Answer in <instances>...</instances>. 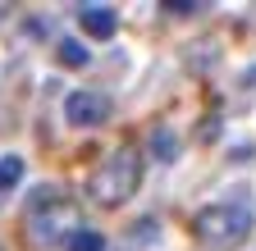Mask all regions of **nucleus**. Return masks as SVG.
<instances>
[{
	"mask_svg": "<svg viewBox=\"0 0 256 251\" xmlns=\"http://www.w3.org/2000/svg\"><path fill=\"white\" fill-rule=\"evenodd\" d=\"M74 219H78V201L64 192V187H55V183H42V187H32L28 192V215H23V242L28 247H37V251H46V247H60L64 238V229H74Z\"/></svg>",
	"mask_w": 256,
	"mask_h": 251,
	"instance_id": "f257e3e1",
	"label": "nucleus"
},
{
	"mask_svg": "<svg viewBox=\"0 0 256 251\" xmlns=\"http://www.w3.org/2000/svg\"><path fill=\"white\" fill-rule=\"evenodd\" d=\"M252 229H256V210L247 201H238V197L234 201H215V206H206L197 219H192L197 242L210 247V251H238L252 238Z\"/></svg>",
	"mask_w": 256,
	"mask_h": 251,
	"instance_id": "f03ea898",
	"label": "nucleus"
},
{
	"mask_svg": "<svg viewBox=\"0 0 256 251\" xmlns=\"http://www.w3.org/2000/svg\"><path fill=\"white\" fill-rule=\"evenodd\" d=\"M138 187H142V151H138V146H119L110 160L92 174L87 192H92L96 206L114 210V206H124L128 197H133Z\"/></svg>",
	"mask_w": 256,
	"mask_h": 251,
	"instance_id": "7ed1b4c3",
	"label": "nucleus"
},
{
	"mask_svg": "<svg viewBox=\"0 0 256 251\" xmlns=\"http://www.w3.org/2000/svg\"><path fill=\"white\" fill-rule=\"evenodd\" d=\"M110 96L106 91H92V87H78L64 96V119L74 123V128H96V123H106L110 119Z\"/></svg>",
	"mask_w": 256,
	"mask_h": 251,
	"instance_id": "20e7f679",
	"label": "nucleus"
},
{
	"mask_svg": "<svg viewBox=\"0 0 256 251\" xmlns=\"http://www.w3.org/2000/svg\"><path fill=\"white\" fill-rule=\"evenodd\" d=\"M78 23L87 27L92 37H101V41H106V37H114V27H119V14H114L110 5H82V9H78Z\"/></svg>",
	"mask_w": 256,
	"mask_h": 251,
	"instance_id": "39448f33",
	"label": "nucleus"
},
{
	"mask_svg": "<svg viewBox=\"0 0 256 251\" xmlns=\"http://www.w3.org/2000/svg\"><path fill=\"white\" fill-rule=\"evenodd\" d=\"M55 59H60L64 69H87L92 55H87V46H82L78 37H60V41H55Z\"/></svg>",
	"mask_w": 256,
	"mask_h": 251,
	"instance_id": "423d86ee",
	"label": "nucleus"
},
{
	"mask_svg": "<svg viewBox=\"0 0 256 251\" xmlns=\"http://www.w3.org/2000/svg\"><path fill=\"white\" fill-rule=\"evenodd\" d=\"M64 251H106V238L96 229H74L69 238H64Z\"/></svg>",
	"mask_w": 256,
	"mask_h": 251,
	"instance_id": "0eeeda50",
	"label": "nucleus"
},
{
	"mask_svg": "<svg viewBox=\"0 0 256 251\" xmlns=\"http://www.w3.org/2000/svg\"><path fill=\"white\" fill-rule=\"evenodd\" d=\"M18 183H23V160L18 155H5V160H0V197H10Z\"/></svg>",
	"mask_w": 256,
	"mask_h": 251,
	"instance_id": "6e6552de",
	"label": "nucleus"
},
{
	"mask_svg": "<svg viewBox=\"0 0 256 251\" xmlns=\"http://www.w3.org/2000/svg\"><path fill=\"white\" fill-rule=\"evenodd\" d=\"M151 151H156V160H174V155H178V137L170 133V128H156V137H151Z\"/></svg>",
	"mask_w": 256,
	"mask_h": 251,
	"instance_id": "1a4fd4ad",
	"label": "nucleus"
},
{
	"mask_svg": "<svg viewBox=\"0 0 256 251\" xmlns=\"http://www.w3.org/2000/svg\"><path fill=\"white\" fill-rule=\"evenodd\" d=\"M165 14L192 18V14H206V5H202V0H170V5H165Z\"/></svg>",
	"mask_w": 256,
	"mask_h": 251,
	"instance_id": "9d476101",
	"label": "nucleus"
},
{
	"mask_svg": "<svg viewBox=\"0 0 256 251\" xmlns=\"http://www.w3.org/2000/svg\"><path fill=\"white\" fill-rule=\"evenodd\" d=\"M0 251H5V247H0Z\"/></svg>",
	"mask_w": 256,
	"mask_h": 251,
	"instance_id": "9b49d317",
	"label": "nucleus"
}]
</instances>
